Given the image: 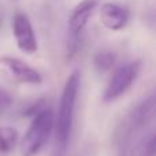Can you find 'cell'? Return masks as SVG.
I'll return each instance as SVG.
<instances>
[{
  "label": "cell",
  "instance_id": "1",
  "mask_svg": "<svg viewBox=\"0 0 156 156\" xmlns=\"http://www.w3.org/2000/svg\"><path fill=\"white\" fill-rule=\"evenodd\" d=\"M78 89H80V73L74 71L69 76L65 86H63V92L59 101V110H58V115L54 122L55 138L60 148H65L70 140Z\"/></svg>",
  "mask_w": 156,
  "mask_h": 156
},
{
  "label": "cell",
  "instance_id": "7",
  "mask_svg": "<svg viewBox=\"0 0 156 156\" xmlns=\"http://www.w3.org/2000/svg\"><path fill=\"white\" fill-rule=\"evenodd\" d=\"M100 0H82L80 4L74 7L70 18H69V27L74 36L80 34L82 29L86 26L93 10L97 7Z\"/></svg>",
  "mask_w": 156,
  "mask_h": 156
},
{
  "label": "cell",
  "instance_id": "10",
  "mask_svg": "<svg viewBox=\"0 0 156 156\" xmlns=\"http://www.w3.org/2000/svg\"><path fill=\"white\" fill-rule=\"evenodd\" d=\"M115 63V55L112 52H99L94 56V66L99 71H107Z\"/></svg>",
  "mask_w": 156,
  "mask_h": 156
},
{
  "label": "cell",
  "instance_id": "9",
  "mask_svg": "<svg viewBox=\"0 0 156 156\" xmlns=\"http://www.w3.org/2000/svg\"><path fill=\"white\" fill-rule=\"evenodd\" d=\"M18 132L10 126H0V152L8 154L16 145Z\"/></svg>",
  "mask_w": 156,
  "mask_h": 156
},
{
  "label": "cell",
  "instance_id": "5",
  "mask_svg": "<svg viewBox=\"0 0 156 156\" xmlns=\"http://www.w3.org/2000/svg\"><path fill=\"white\" fill-rule=\"evenodd\" d=\"M12 33L15 37V43L18 48L23 54L33 55L37 52V38H36L34 30L30 23L27 15L25 14H16L12 19Z\"/></svg>",
  "mask_w": 156,
  "mask_h": 156
},
{
  "label": "cell",
  "instance_id": "8",
  "mask_svg": "<svg viewBox=\"0 0 156 156\" xmlns=\"http://www.w3.org/2000/svg\"><path fill=\"white\" fill-rule=\"evenodd\" d=\"M155 115V99L149 97L143 101L132 114V125L134 126H144L147 125Z\"/></svg>",
  "mask_w": 156,
  "mask_h": 156
},
{
  "label": "cell",
  "instance_id": "4",
  "mask_svg": "<svg viewBox=\"0 0 156 156\" xmlns=\"http://www.w3.org/2000/svg\"><path fill=\"white\" fill-rule=\"evenodd\" d=\"M0 77L26 85H38L43 82V77L36 69L12 56H0Z\"/></svg>",
  "mask_w": 156,
  "mask_h": 156
},
{
  "label": "cell",
  "instance_id": "11",
  "mask_svg": "<svg viewBox=\"0 0 156 156\" xmlns=\"http://www.w3.org/2000/svg\"><path fill=\"white\" fill-rule=\"evenodd\" d=\"M11 103H12V97L10 96V93L3 88H0V114L4 112L11 105Z\"/></svg>",
  "mask_w": 156,
  "mask_h": 156
},
{
  "label": "cell",
  "instance_id": "6",
  "mask_svg": "<svg viewBox=\"0 0 156 156\" xmlns=\"http://www.w3.org/2000/svg\"><path fill=\"white\" fill-rule=\"evenodd\" d=\"M100 21L112 32L123 29L129 22V12L123 7L114 3H104L100 10Z\"/></svg>",
  "mask_w": 156,
  "mask_h": 156
},
{
  "label": "cell",
  "instance_id": "2",
  "mask_svg": "<svg viewBox=\"0 0 156 156\" xmlns=\"http://www.w3.org/2000/svg\"><path fill=\"white\" fill-rule=\"evenodd\" d=\"M54 122L55 115L49 108H43L33 116L32 123L22 137L19 145L22 156H34L41 151L54 130Z\"/></svg>",
  "mask_w": 156,
  "mask_h": 156
},
{
  "label": "cell",
  "instance_id": "3",
  "mask_svg": "<svg viewBox=\"0 0 156 156\" xmlns=\"http://www.w3.org/2000/svg\"><path fill=\"white\" fill-rule=\"evenodd\" d=\"M140 67L141 62L134 60V62H129L126 65L121 66L119 69H116L104 90L103 101L112 103L115 100H118L121 96H123L130 89V86L134 83L136 78L140 73Z\"/></svg>",
  "mask_w": 156,
  "mask_h": 156
}]
</instances>
